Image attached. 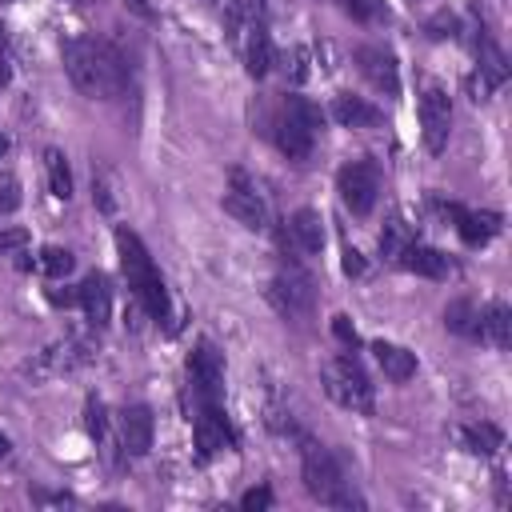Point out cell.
<instances>
[{
  "instance_id": "6da1fadb",
  "label": "cell",
  "mask_w": 512,
  "mask_h": 512,
  "mask_svg": "<svg viewBox=\"0 0 512 512\" xmlns=\"http://www.w3.org/2000/svg\"><path fill=\"white\" fill-rule=\"evenodd\" d=\"M60 60H64V72L68 80L92 96V100H112L124 92L128 84V68H124V56L104 44V40H92V36H68L60 44Z\"/></svg>"
},
{
  "instance_id": "7a4b0ae2",
  "label": "cell",
  "mask_w": 512,
  "mask_h": 512,
  "mask_svg": "<svg viewBox=\"0 0 512 512\" xmlns=\"http://www.w3.org/2000/svg\"><path fill=\"white\" fill-rule=\"evenodd\" d=\"M116 248H120V268H124V280L132 288V296L140 300V308L152 316V320H168L172 316V304H168V292H164V280L144 248V240L132 232V228H116Z\"/></svg>"
},
{
  "instance_id": "3957f363",
  "label": "cell",
  "mask_w": 512,
  "mask_h": 512,
  "mask_svg": "<svg viewBox=\"0 0 512 512\" xmlns=\"http://www.w3.org/2000/svg\"><path fill=\"white\" fill-rule=\"evenodd\" d=\"M300 472H304L308 496H316L320 504H328V508H364V500L348 488L336 456L324 444H316L312 436H300Z\"/></svg>"
},
{
  "instance_id": "277c9868",
  "label": "cell",
  "mask_w": 512,
  "mask_h": 512,
  "mask_svg": "<svg viewBox=\"0 0 512 512\" xmlns=\"http://www.w3.org/2000/svg\"><path fill=\"white\" fill-rule=\"evenodd\" d=\"M320 124H324V116H320V108H316L312 100H304V96H288L284 108H280V116H276V124H272L276 148H280L288 160H296V164L308 160Z\"/></svg>"
},
{
  "instance_id": "5b68a950",
  "label": "cell",
  "mask_w": 512,
  "mask_h": 512,
  "mask_svg": "<svg viewBox=\"0 0 512 512\" xmlns=\"http://www.w3.org/2000/svg\"><path fill=\"white\" fill-rule=\"evenodd\" d=\"M320 380H324V392L340 404V408H352V412H372V384L364 376V368L352 360V356H336L320 368Z\"/></svg>"
},
{
  "instance_id": "8992f818",
  "label": "cell",
  "mask_w": 512,
  "mask_h": 512,
  "mask_svg": "<svg viewBox=\"0 0 512 512\" xmlns=\"http://www.w3.org/2000/svg\"><path fill=\"white\" fill-rule=\"evenodd\" d=\"M268 300H272V308H276L284 320H300V316H308L312 304H316V284H312V276H308L304 268L292 264V268H280V272L272 276Z\"/></svg>"
},
{
  "instance_id": "52a82bcc",
  "label": "cell",
  "mask_w": 512,
  "mask_h": 512,
  "mask_svg": "<svg viewBox=\"0 0 512 512\" xmlns=\"http://www.w3.org/2000/svg\"><path fill=\"white\" fill-rule=\"evenodd\" d=\"M188 384L196 404H224V356L212 340H200L188 356Z\"/></svg>"
},
{
  "instance_id": "ba28073f",
  "label": "cell",
  "mask_w": 512,
  "mask_h": 512,
  "mask_svg": "<svg viewBox=\"0 0 512 512\" xmlns=\"http://www.w3.org/2000/svg\"><path fill=\"white\" fill-rule=\"evenodd\" d=\"M336 192L344 200V208L352 216H368L372 204H376V192H380V172L372 160H348L340 172H336Z\"/></svg>"
},
{
  "instance_id": "9c48e42d",
  "label": "cell",
  "mask_w": 512,
  "mask_h": 512,
  "mask_svg": "<svg viewBox=\"0 0 512 512\" xmlns=\"http://www.w3.org/2000/svg\"><path fill=\"white\" fill-rule=\"evenodd\" d=\"M192 436H196L200 460H212L216 452L232 448V444H236V432H232V424H228V416H224V404H196Z\"/></svg>"
},
{
  "instance_id": "30bf717a",
  "label": "cell",
  "mask_w": 512,
  "mask_h": 512,
  "mask_svg": "<svg viewBox=\"0 0 512 512\" xmlns=\"http://www.w3.org/2000/svg\"><path fill=\"white\" fill-rule=\"evenodd\" d=\"M224 212L236 216V220H240L244 228H252V232L268 228V204H264L260 188H256L240 168L232 172V188L224 192Z\"/></svg>"
},
{
  "instance_id": "8fae6325",
  "label": "cell",
  "mask_w": 512,
  "mask_h": 512,
  "mask_svg": "<svg viewBox=\"0 0 512 512\" xmlns=\"http://www.w3.org/2000/svg\"><path fill=\"white\" fill-rule=\"evenodd\" d=\"M88 356H92V344H84V340H56V344H48L44 352H36V356L24 364V376L48 380V376H60V372L84 364Z\"/></svg>"
},
{
  "instance_id": "7c38bea8",
  "label": "cell",
  "mask_w": 512,
  "mask_h": 512,
  "mask_svg": "<svg viewBox=\"0 0 512 512\" xmlns=\"http://www.w3.org/2000/svg\"><path fill=\"white\" fill-rule=\"evenodd\" d=\"M420 132H424L428 152H444L448 132H452V104L440 88H424L420 96Z\"/></svg>"
},
{
  "instance_id": "4fadbf2b",
  "label": "cell",
  "mask_w": 512,
  "mask_h": 512,
  "mask_svg": "<svg viewBox=\"0 0 512 512\" xmlns=\"http://www.w3.org/2000/svg\"><path fill=\"white\" fill-rule=\"evenodd\" d=\"M356 64H360V72L368 76V84L376 92L400 96V68H396V56L384 44H360L356 48Z\"/></svg>"
},
{
  "instance_id": "5bb4252c",
  "label": "cell",
  "mask_w": 512,
  "mask_h": 512,
  "mask_svg": "<svg viewBox=\"0 0 512 512\" xmlns=\"http://www.w3.org/2000/svg\"><path fill=\"white\" fill-rule=\"evenodd\" d=\"M152 432H156V424H152V408L148 404H128L120 412V452L124 456H148Z\"/></svg>"
},
{
  "instance_id": "9a60e30c",
  "label": "cell",
  "mask_w": 512,
  "mask_h": 512,
  "mask_svg": "<svg viewBox=\"0 0 512 512\" xmlns=\"http://www.w3.org/2000/svg\"><path fill=\"white\" fill-rule=\"evenodd\" d=\"M440 212L456 220V232H460L464 244H488L500 232V212H468V208H460L452 200L440 204Z\"/></svg>"
},
{
  "instance_id": "2e32d148",
  "label": "cell",
  "mask_w": 512,
  "mask_h": 512,
  "mask_svg": "<svg viewBox=\"0 0 512 512\" xmlns=\"http://www.w3.org/2000/svg\"><path fill=\"white\" fill-rule=\"evenodd\" d=\"M76 292H80V308H84L88 324L92 328H104L112 320V284H108V276L104 272H92V276H84V284Z\"/></svg>"
},
{
  "instance_id": "e0dca14e",
  "label": "cell",
  "mask_w": 512,
  "mask_h": 512,
  "mask_svg": "<svg viewBox=\"0 0 512 512\" xmlns=\"http://www.w3.org/2000/svg\"><path fill=\"white\" fill-rule=\"evenodd\" d=\"M244 64H248V76H268L272 72V64H276V48H272V36H268V28L256 20V24H248V40H244Z\"/></svg>"
},
{
  "instance_id": "ac0fdd59",
  "label": "cell",
  "mask_w": 512,
  "mask_h": 512,
  "mask_svg": "<svg viewBox=\"0 0 512 512\" xmlns=\"http://www.w3.org/2000/svg\"><path fill=\"white\" fill-rule=\"evenodd\" d=\"M400 268L416 272V276H428V280H444L448 276V256L428 248V244H404V252L396 256Z\"/></svg>"
},
{
  "instance_id": "d6986e66",
  "label": "cell",
  "mask_w": 512,
  "mask_h": 512,
  "mask_svg": "<svg viewBox=\"0 0 512 512\" xmlns=\"http://www.w3.org/2000/svg\"><path fill=\"white\" fill-rule=\"evenodd\" d=\"M332 120L344 124V128H376L380 124V108L360 100V96H352V92H340L332 100Z\"/></svg>"
},
{
  "instance_id": "ffe728a7",
  "label": "cell",
  "mask_w": 512,
  "mask_h": 512,
  "mask_svg": "<svg viewBox=\"0 0 512 512\" xmlns=\"http://www.w3.org/2000/svg\"><path fill=\"white\" fill-rule=\"evenodd\" d=\"M288 232L300 244V252H308V256H316L324 248V220H320L316 208H296L292 220H288Z\"/></svg>"
},
{
  "instance_id": "44dd1931",
  "label": "cell",
  "mask_w": 512,
  "mask_h": 512,
  "mask_svg": "<svg viewBox=\"0 0 512 512\" xmlns=\"http://www.w3.org/2000/svg\"><path fill=\"white\" fill-rule=\"evenodd\" d=\"M372 352H376V364L384 368V376H388L392 384H404V380H412V376H416V356H412L408 348L388 344V340H376V344H372Z\"/></svg>"
},
{
  "instance_id": "7402d4cb",
  "label": "cell",
  "mask_w": 512,
  "mask_h": 512,
  "mask_svg": "<svg viewBox=\"0 0 512 512\" xmlns=\"http://www.w3.org/2000/svg\"><path fill=\"white\" fill-rule=\"evenodd\" d=\"M480 340H488L492 348H508L512 344V308L504 300H492L488 312L480 316Z\"/></svg>"
},
{
  "instance_id": "603a6c76",
  "label": "cell",
  "mask_w": 512,
  "mask_h": 512,
  "mask_svg": "<svg viewBox=\"0 0 512 512\" xmlns=\"http://www.w3.org/2000/svg\"><path fill=\"white\" fill-rule=\"evenodd\" d=\"M444 328H448L452 336L480 340V308H476L468 296H456V300L444 308Z\"/></svg>"
},
{
  "instance_id": "cb8c5ba5",
  "label": "cell",
  "mask_w": 512,
  "mask_h": 512,
  "mask_svg": "<svg viewBox=\"0 0 512 512\" xmlns=\"http://www.w3.org/2000/svg\"><path fill=\"white\" fill-rule=\"evenodd\" d=\"M84 428H88V436L100 444V452L112 460V452H116V440H112V424H108V408L96 400V396H88V404H84Z\"/></svg>"
},
{
  "instance_id": "d4e9b609",
  "label": "cell",
  "mask_w": 512,
  "mask_h": 512,
  "mask_svg": "<svg viewBox=\"0 0 512 512\" xmlns=\"http://www.w3.org/2000/svg\"><path fill=\"white\" fill-rule=\"evenodd\" d=\"M460 440H464V448L476 452V456H496V452L504 448V432H500L496 424H488V420L460 428Z\"/></svg>"
},
{
  "instance_id": "484cf974",
  "label": "cell",
  "mask_w": 512,
  "mask_h": 512,
  "mask_svg": "<svg viewBox=\"0 0 512 512\" xmlns=\"http://www.w3.org/2000/svg\"><path fill=\"white\" fill-rule=\"evenodd\" d=\"M44 168H48V188L56 200H68L72 196V172H68V160L60 148H48L44 152Z\"/></svg>"
},
{
  "instance_id": "4316f807",
  "label": "cell",
  "mask_w": 512,
  "mask_h": 512,
  "mask_svg": "<svg viewBox=\"0 0 512 512\" xmlns=\"http://www.w3.org/2000/svg\"><path fill=\"white\" fill-rule=\"evenodd\" d=\"M36 268H40L48 280H64V276L76 268V256H72L68 248H60V244H48V248H40Z\"/></svg>"
},
{
  "instance_id": "83f0119b",
  "label": "cell",
  "mask_w": 512,
  "mask_h": 512,
  "mask_svg": "<svg viewBox=\"0 0 512 512\" xmlns=\"http://www.w3.org/2000/svg\"><path fill=\"white\" fill-rule=\"evenodd\" d=\"M476 52H480V72L500 88V84L508 80V60H504V52H500L488 36H480V40H476Z\"/></svg>"
},
{
  "instance_id": "f1b7e54d",
  "label": "cell",
  "mask_w": 512,
  "mask_h": 512,
  "mask_svg": "<svg viewBox=\"0 0 512 512\" xmlns=\"http://www.w3.org/2000/svg\"><path fill=\"white\" fill-rule=\"evenodd\" d=\"M404 244H412V232H408V224H404L400 216H392V220L384 224V232H380V256H384V260H396V256L404 252Z\"/></svg>"
},
{
  "instance_id": "f546056e",
  "label": "cell",
  "mask_w": 512,
  "mask_h": 512,
  "mask_svg": "<svg viewBox=\"0 0 512 512\" xmlns=\"http://www.w3.org/2000/svg\"><path fill=\"white\" fill-rule=\"evenodd\" d=\"M224 12H228V24H232V28L256 24L260 12H264V0H224Z\"/></svg>"
},
{
  "instance_id": "4dcf8cb0",
  "label": "cell",
  "mask_w": 512,
  "mask_h": 512,
  "mask_svg": "<svg viewBox=\"0 0 512 512\" xmlns=\"http://www.w3.org/2000/svg\"><path fill=\"white\" fill-rule=\"evenodd\" d=\"M20 208V180L12 172H0V216Z\"/></svg>"
},
{
  "instance_id": "1f68e13d",
  "label": "cell",
  "mask_w": 512,
  "mask_h": 512,
  "mask_svg": "<svg viewBox=\"0 0 512 512\" xmlns=\"http://www.w3.org/2000/svg\"><path fill=\"white\" fill-rule=\"evenodd\" d=\"M240 508H244V512H264V508H272V488H268V484L248 488V492L240 496Z\"/></svg>"
},
{
  "instance_id": "d6a6232c",
  "label": "cell",
  "mask_w": 512,
  "mask_h": 512,
  "mask_svg": "<svg viewBox=\"0 0 512 512\" xmlns=\"http://www.w3.org/2000/svg\"><path fill=\"white\" fill-rule=\"evenodd\" d=\"M24 244H28V232H24V228H0V256L20 252Z\"/></svg>"
},
{
  "instance_id": "836d02e7",
  "label": "cell",
  "mask_w": 512,
  "mask_h": 512,
  "mask_svg": "<svg viewBox=\"0 0 512 512\" xmlns=\"http://www.w3.org/2000/svg\"><path fill=\"white\" fill-rule=\"evenodd\" d=\"M332 336H336V340H340L344 348H356V340H360L348 316H332Z\"/></svg>"
},
{
  "instance_id": "e575fe53",
  "label": "cell",
  "mask_w": 512,
  "mask_h": 512,
  "mask_svg": "<svg viewBox=\"0 0 512 512\" xmlns=\"http://www.w3.org/2000/svg\"><path fill=\"white\" fill-rule=\"evenodd\" d=\"M348 16H356V20H372L380 8H376V0H336Z\"/></svg>"
},
{
  "instance_id": "d590c367",
  "label": "cell",
  "mask_w": 512,
  "mask_h": 512,
  "mask_svg": "<svg viewBox=\"0 0 512 512\" xmlns=\"http://www.w3.org/2000/svg\"><path fill=\"white\" fill-rule=\"evenodd\" d=\"M424 28H428V36H436V40H440V36H452V32H456V16L440 12V16H432Z\"/></svg>"
},
{
  "instance_id": "8d00e7d4",
  "label": "cell",
  "mask_w": 512,
  "mask_h": 512,
  "mask_svg": "<svg viewBox=\"0 0 512 512\" xmlns=\"http://www.w3.org/2000/svg\"><path fill=\"white\" fill-rule=\"evenodd\" d=\"M308 76V48H292V68H288V80L292 84H304Z\"/></svg>"
},
{
  "instance_id": "74e56055",
  "label": "cell",
  "mask_w": 512,
  "mask_h": 512,
  "mask_svg": "<svg viewBox=\"0 0 512 512\" xmlns=\"http://www.w3.org/2000/svg\"><path fill=\"white\" fill-rule=\"evenodd\" d=\"M492 88H496V84H492V80H488L480 68L468 76V92H472V100H488V92H492Z\"/></svg>"
},
{
  "instance_id": "f35d334b",
  "label": "cell",
  "mask_w": 512,
  "mask_h": 512,
  "mask_svg": "<svg viewBox=\"0 0 512 512\" xmlns=\"http://www.w3.org/2000/svg\"><path fill=\"white\" fill-rule=\"evenodd\" d=\"M340 264H344V272H348V276H364V268H368V264H364V256H360L356 248H344V260H340Z\"/></svg>"
},
{
  "instance_id": "ab89813d",
  "label": "cell",
  "mask_w": 512,
  "mask_h": 512,
  "mask_svg": "<svg viewBox=\"0 0 512 512\" xmlns=\"http://www.w3.org/2000/svg\"><path fill=\"white\" fill-rule=\"evenodd\" d=\"M32 500H36V504H76L68 492H40V488L32 492Z\"/></svg>"
},
{
  "instance_id": "60d3db41",
  "label": "cell",
  "mask_w": 512,
  "mask_h": 512,
  "mask_svg": "<svg viewBox=\"0 0 512 512\" xmlns=\"http://www.w3.org/2000/svg\"><path fill=\"white\" fill-rule=\"evenodd\" d=\"M8 80H12V60H8V48L0 40V84H8Z\"/></svg>"
},
{
  "instance_id": "b9f144b4",
  "label": "cell",
  "mask_w": 512,
  "mask_h": 512,
  "mask_svg": "<svg viewBox=\"0 0 512 512\" xmlns=\"http://www.w3.org/2000/svg\"><path fill=\"white\" fill-rule=\"evenodd\" d=\"M124 4H128V8H132V12H136V16H144V20H152V16H156V12H152V4H148V0H124Z\"/></svg>"
},
{
  "instance_id": "7bdbcfd3",
  "label": "cell",
  "mask_w": 512,
  "mask_h": 512,
  "mask_svg": "<svg viewBox=\"0 0 512 512\" xmlns=\"http://www.w3.org/2000/svg\"><path fill=\"white\" fill-rule=\"evenodd\" d=\"M8 452H12V440H8V436H4V432H0V460H4V456H8Z\"/></svg>"
},
{
  "instance_id": "ee69618b",
  "label": "cell",
  "mask_w": 512,
  "mask_h": 512,
  "mask_svg": "<svg viewBox=\"0 0 512 512\" xmlns=\"http://www.w3.org/2000/svg\"><path fill=\"white\" fill-rule=\"evenodd\" d=\"M4 152H8V136L0 132V156H4Z\"/></svg>"
},
{
  "instance_id": "f6af8a7d",
  "label": "cell",
  "mask_w": 512,
  "mask_h": 512,
  "mask_svg": "<svg viewBox=\"0 0 512 512\" xmlns=\"http://www.w3.org/2000/svg\"><path fill=\"white\" fill-rule=\"evenodd\" d=\"M0 4H8V0H0Z\"/></svg>"
}]
</instances>
